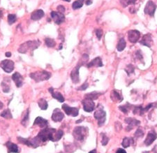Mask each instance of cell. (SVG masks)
<instances>
[{
    "instance_id": "obj_1",
    "label": "cell",
    "mask_w": 157,
    "mask_h": 153,
    "mask_svg": "<svg viewBox=\"0 0 157 153\" xmlns=\"http://www.w3.org/2000/svg\"><path fill=\"white\" fill-rule=\"evenodd\" d=\"M57 130L53 128L45 127L41 130L37 135V137L41 140V142H45L48 140L55 142V134Z\"/></svg>"
},
{
    "instance_id": "obj_2",
    "label": "cell",
    "mask_w": 157,
    "mask_h": 153,
    "mask_svg": "<svg viewBox=\"0 0 157 153\" xmlns=\"http://www.w3.org/2000/svg\"><path fill=\"white\" fill-rule=\"evenodd\" d=\"M88 60H89V56H88L87 54H83V57H82L81 60H80V62L78 63V64H77V66L73 69L72 71H71V80H72L73 83L76 84L77 83H79V81H80V78H79L80 68V67L82 66V65L85 64V63L88 61Z\"/></svg>"
},
{
    "instance_id": "obj_3",
    "label": "cell",
    "mask_w": 157,
    "mask_h": 153,
    "mask_svg": "<svg viewBox=\"0 0 157 153\" xmlns=\"http://www.w3.org/2000/svg\"><path fill=\"white\" fill-rule=\"evenodd\" d=\"M40 42L39 41H27L26 43L22 44L19 48L18 51L21 52V53H26L27 51L29 50H34L35 49L39 47L40 45Z\"/></svg>"
},
{
    "instance_id": "obj_4",
    "label": "cell",
    "mask_w": 157,
    "mask_h": 153,
    "mask_svg": "<svg viewBox=\"0 0 157 153\" xmlns=\"http://www.w3.org/2000/svg\"><path fill=\"white\" fill-rule=\"evenodd\" d=\"M51 76L50 73L45 71H39L36 72L31 73L30 74L31 78L34 80L36 82H40L43 81H47Z\"/></svg>"
},
{
    "instance_id": "obj_5",
    "label": "cell",
    "mask_w": 157,
    "mask_h": 153,
    "mask_svg": "<svg viewBox=\"0 0 157 153\" xmlns=\"http://www.w3.org/2000/svg\"><path fill=\"white\" fill-rule=\"evenodd\" d=\"M88 133V129L85 127H75L73 131V136L77 140H83Z\"/></svg>"
},
{
    "instance_id": "obj_6",
    "label": "cell",
    "mask_w": 157,
    "mask_h": 153,
    "mask_svg": "<svg viewBox=\"0 0 157 153\" xmlns=\"http://www.w3.org/2000/svg\"><path fill=\"white\" fill-rule=\"evenodd\" d=\"M94 117H95L96 119H97L98 125L99 127H101L104 125L106 119V111L101 109L100 104L98 106L97 110L94 113Z\"/></svg>"
},
{
    "instance_id": "obj_7",
    "label": "cell",
    "mask_w": 157,
    "mask_h": 153,
    "mask_svg": "<svg viewBox=\"0 0 157 153\" xmlns=\"http://www.w3.org/2000/svg\"><path fill=\"white\" fill-rule=\"evenodd\" d=\"M0 66L3 70L6 73H10L13 71L14 69V62L9 60H2L0 63Z\"/></svg>"
},
{
    "instance_id": "obj_8",
    "label": "cell",
    "mask_w": 157,
    "mask_h": 153,
    "mask_svg": "<svg viewBox=\"0 0 157 153\" xmlns=\"http://www.w3.org/2000/svg\"><path fill=\"white\" fill-rule=\"evenodd\" d=\"M62 108L67 115H71V116H73V117H76L77 116V115H78V113H79L78 109H77V108H75V107H71V106H68L67 104H63Z\"/></svg>"
},
{
    "instance_id": "obj_9",
    "label": "cell",
    "mask_w": 157,
    "mask_h": 153,
    "mask_svg": "<svg viewBox=\"0 0 157 153\" xmlns=\"http://www.w3.org/2000/svg\"><path fill=\"white\" fill-rule=\"evenodd\" d=\"M83 104V109L86 112L90 113L92 112L95 108V104L94 101L89 99H84V100L82 102Z\"/></svg>"
},
{
    "instance_id": "obj_10",
    "label": "cell",
    "mask_w": 157,
    "mask_h": 153,
    "mask_svg": "<svg viewBox=\"0 0 157 153\" xmlns=\"http://www.w3.org/2000/svg\"><path fill=\"white\" fill-rule=\"evenodd\" d=\"M156 5L152 1H148L145 7H144V13L147 14L150 16H154L156 11Z\"/></svg>"
},
{
    "instance_id": "obj_11",
    "label": "cell",
    "mask_w": 157,
    "mask_h": 153,
    "mask_svg": "<svg viewBox=\"0 0 157 153\" xmlns=\"http://www.w3.org/2000/svg\"><path fill=\"white\" fill-rule=\"evenodd\" d=\"M50 15H51V18H52V20H54V22L56 24L60 25L64 22L65 16L62 13H60L59 11H52Z\"/></svg>"
},
{
    "instance_id": "obj_12",
    "label": "cell",
    "mask_w": 157,
    "mask_h": 153,
    "mask_svg": "<svg viewBox=\"0 0 157 153\" xmlns=\"http://www.w3.org/2000/svg\"><path fill=\"white\" fill-rule=\"evenodd\" d=\"M140 38V33L138 30H130L128 32V39L132 43H135Z\"/></svg>"
},
{
    "instance_id": "obj_13",
    "label": "cell",
    "mask_w": 157,
    "mask_h": 153,
    "mask_svg": "<svg viewBox=\"0 0 157 153\" xmlns=\"http://www.w3.org/2000/svg\"><path fill=\"white\" fill-rule=\"evenodd\" d=\"M125 122L129 125L126 128V131H131V130L133 129L134 127L138 126L140 124V122L139 120H137L136 119L132 118V117H128V118H126Z\"/></svg>"
},
{
    "instance_id": "obj_14",
    "label": "cell",
    "mask_w": 157,
    "mask_h": 153,
    "mask_svg": "<svg viewBox=\"0 0 157 153\" xmlns=\"http://www.w3.org/2000/svg\"><path fill=\"white\" fill-rule=\"evenodd\" d=\"M157 138V134L154 130L150 131L147 136L146 139L144 140V144L146 146H150Z\"/></svg>"
},
{
    "instance_id": "obj_15",
    "label": "cell",
    "mask_w": 157,
    "mask_h": 153,
    "mask_svg": "<svg viewBox=\"0 0 157 153\" xmlns=\"http://www.w3.org/2000/svg\"><path fill=\"white\" fill-rule=\"evenodd\" d=\"M64 115L59 108L54 109L52 115V119L54 122H61L64 119Z\"/></svg>"
},
{
    "instance_id": "obj_16",
    "label": "cell",
    "mask_w": 157,
    "mask_h": 153,
    "mask_svg": "<svg viewBox=\"0 0 157 153\" xmlns=\"http://www.w3.org/2000/svg\"><path fill=\"white\" fill-rule=\"evenodd\" d=\"M140 43H141L142 45L143 46H147V47L150 48L152 43V35H151L150 34H147L144 35L142 40L140 41Z\"/></svg>"
},
{
    "instance_id": "obj_17",
    "label": "cell",
    "mask_w": 157,
    "mask_h": 153,
    "mask_svg": "<svg viewBox=\"0 0 157 153\" xmlns=\"http://www.w3.org/2000/svg\"><path fill=\"white\" fill-rule=\"evenodd\" d=\"M12 80L14 81V83H16V85L18 87H20L23 84V78L22 76L20 73L16 72L13 74L12 75Z\"/></svg>"
},
{
    "instance_id": "obj_18",
    "label": "cell",
    "mask_w": 157,
    "mask_h": 153,
    "mask_svg": "<svg viewBox=\"0 0 157 153\" xmlns=\"http://www.w3.org/2000/svg\"><path fill=\"white\" fill-rule=\"evenodd\" d=\"M44 11L41 9H38L36 10H34L31 15V20L36 21L41 19L44 16Z\"/></svg>"
},
{
    "instance_id": "obj_19",
    "label": "cell",
    "mask_w": 157,
    "mask_h": 153,
    "mask_svg": "<svg viewBox=\"0 0 157 153\" xmlns=\"http://www.w3.org/2000/svg\"><path fill=\"white\" fill-rule=\"evenodd\" d=\"M33 125H38L39 127H41V128H45V127H47L48 122L47 119H43V117H37L35 119L34 122H33Z\"/></svg>"
},
{
    "instance_id": "obj_20",
    "label": "cell",
    "mask_w": 157,
    "mask_h": 153,
    "mask_svg": "<svg viewBox=\"0 0 157 153\" xmlns=\"http://www.w3.org/2000/svg\"><path fill=\"white\" fill-rule=\"evenodd\" d=\"M6 146L8 148V153H18L20 151L18 146L13 143L8 141L6 143Z\"/></svg>"
},
{
    "instance_id": "obj_21",
    "label": "cell",
    "mask_w": 157,
    "mask_h": 153,
    "mask_svg": "<svg viewBox=\"0 0 157 153\" xmlns=\"http://www.w3.org/2000/svg\"><path fill=\"white\" fill-rule=\"evenodd\" d=\"M49 92H50V94H52V97H53L54 99L58 100L59 102L61 103L64 102V96H62V94L58 92H54V90L52 87L49 88Z\"/></svg>"
},
{
    "instance_id": "obj_22",
    "label": "cell",
    "mask_w": 157,
    "mask_h": 153,
    "mask_svg": "<svg viewBox=\"0 0 157 153\" xmlns=\"http://www.w3.org/2000/svg\"><path fill=\"white\" fill-rule=\"evenodd\" d=\"M110 97L113 102L117 103L122 102L123 100V97L122 96H121V94H119V92H117V90H112V91L111 92Z\"/></svg>"
},
{
    "instance_id": "obj_23",
    "label": "cell",
    "mask_w": 157,
    "mask_h": 153,
    "mask_svg": "<svg viewBox=\"0 0 157 153\" xmlns=\"http://www.w3.org/2000/svg\"><path fill=\"white\" fill-rule=\"evenodd\" d=\"M87 66L89 67H89H93V66H96V67L103 66V63H102L101 59H100L99 57L94 58V60H92L91 62H90L89 64H87Z\"/></svg>"
},
{
    "instance_id": "obj_24",
    "label": "cell",
    "mask_w": 157,
    "mask_h": 153,
    "mask_svg": "<svg viewBox=\"0 0 157 153\" xmlns=\"http://www.w3.org/2000/svg\"><path fill=\"white\" fill-rule=\"evenodd\" d=\"M126 46V43L124 39V38H121V39H119L118 43H117V50H118L119 52L123 51V50L125 49Z\"/></svg>"
},
{
    "instance_id": "obj_25",
    "label": "cell",
    "mask_w": 157,
    "mask_h": 153,
    "mask_svg": "<svg viewBox=\"0 0 157 153\" xmlns=\"http://www.w3.org/2000/svg\"><path fill=\"white\" fill-rule=\"evenodd\" d=\"M100 93L98 92H92V93H87L85 95V99H89L95 100L98 98V96L100 95Z\"/></svg>"
},
{
    "instance_id": "obj_26",
    "label": "cell",
    "mask_w": 157,
    "mask_h": 153,
    "mask_svg": "<svg viewBox=\"0 0 157 153\" xmlns=\"http://www.w3.org/2000/svg\"><path fill=\"white\" fill-rule=\"evenodd\" d=\"M38 104H39V106L40 107V108H41V110H45L48 108V103L45 99H39V102H38Z\"/></svg>"
},
{
    "instance_id": "obj_27",
    "label": "cell",
    "mask_w": 157,
    "mask_h": 153,
    "mask_svg": "<svg viewBox=\"0 0 157 153\" xmlns=\"http://www.w3.org/2000/svg\"><path fill=\"white\" fill-rule=\"evenodd\" d=\"M131 143H133V138L126 137V138H124V140H123V141H122V146L124 148H128V147H129L130 146H131Z\"/></svg>"
},
{
    "instance_id": "obj_28",
    "label": "cell",
    "mask_w": 157,
    "mask_h": 153,
    "mask_svg": "<svg viewBox=\"0 0 157 153\" xmlns=\"http://www.w3.org/2000/svg\"><path fill=\"white\" fill-rule=\"evenodd\" d=\"M84 1H85V0H76V1H75L72 5L73 9L76 10L77 8H81L83 6Z\"/></svg>"
},
{
    "instance_id": "obj_29",
    "label": "cell",
    "mask_w": 157,
    "mask_h": 153,
    "mask_svg": "<svg viewBox=\"0 0 157 153\" xmlns=\"http://www.w3.org/2000/svg\"><path fill=\"white\" fill-rule=\"evenodd\" d=\"M45 43L46 44V46L49 48H53L56 45V43L55 41H54V40L52 39H50V38H45Z\"/></svg>"
},
{
    "instance_id": "obj_30",
    "label": "cell",
    "mask_w": 157,
    "mask_h": 153,
    "mask_svg": "<svg viewBox=\"0 0 157 153\" xmlns=\"http://www.w3.org/2000/svg\"><path fill=\"white\" fill-rule=\"evenodd\" d=\"M1 116L6 119H11L13 117L12 114H11V113H10V110H9V109L4 110L3 112L1 113Z\"/></svg>"
},
{
    "instance_id": "obj_31",
    "label": "cell",
    "mask_w": 157,
    "mask_h": 153,
    "mask_svg": "<svg viewBox=\"0 0 157 153\" xmlns=\"http://www.w3.org/2000/svg\"><path fill=\"white\" fill-rule=\"evenodd\" d=\"M132 107V105L131 104H126V105H124V106H119V109L122 111V112L124 113H127L128 112H129V110H130V109Z\"/></svg>"
},
{
    "instance_id": "obj_32",
    "label": "cell",
    "mask_w": 157,
    "mask_h": 153,
    "mask_svg": "<svg viewBox=\"0 0 157 153\" xmlns=\"http://www.w3.org/2000/svg\"><path fill=\"white\" fill-rule=\"evenodd\" d=\"M29 110H27V112L25 113V115L23 117V119H22V125L25 127H26L27 122H29Z\"/></svg>"
},
{
    "instance_id": "obj_33",
    "label": "cell",
    "mask_w": 157,
    "mask_h": 153,
    "mask_svg": "<svg viewBox=\"0 0 157 153\" xmlns=\"http://www.w3.org/2000/svg\"><path fill=\"white\" fill-rule=\"evenodd\" d=\"M16 16L14 14H9L8 16V22L9 25H12L16 22Z\"/></svg>"
},
{
    "instance_id": "obj_34",
    "label": "cell",
    "mask_w": 157,
    "mask_h": 153,
    "mask_svg": "<svg viewBox=\"0 0 157 153\" xmlns=\"http://www.w3.org/2000/svg\"><path fill=\"white\" fill-rule=\"evenodd\" d=\"M125 71H126V72L127 73V74L129 75L130 74H131V73H133L134 72V71H135V68H134V66L132 64H129V65H128V66H126V68L125 69Z\"/></svg>"
},
{
    "instance_id": "obj_35",
    "label": "cell",
    "mask_w": 157,
    "mask_h": 153,
    "mask_svg": "<svg viewBox=\"0 0 157 153\" xmlns=\"http://www.w3.org/2000/svg\"><path fill=\"white\" fill-rule=\"evenodd\" d=\"M135 2V0H121V3L124 7H126L129 4H134Z\"/></svg>"
},
{
    "instance_id": "obj_36",
    "label": "cell",
    "mask_w": 157,
    "mask_h": 153,
    "mask_svg": "<svg viewBox=\"0 0 157 153\" xmlns=\"http://www.w3.org/2000/svg\"><path fill=\"white\" fill-rule=\"evenodd\" d=\"M143 136H144L143 131H142V129H138L136 130L135 133L134 134V136H135V138H142Z\"/></svg>"
},
{
    "instance_id": "obj_37",
    "label": "cell",
    "mask_w": 157,
    "mask_h": 153,
    "mask_svg": "<svg viewBox=\"0 0 157 153\" xmlns=\"http://www.w3.org/2000/svg\"><path fill=\"white\" fill-rule=\"evenodd\" d=\"M108 140H109V138H108V136H107L106 135V134H102V140H101V143H102V145H103V146H106V145L108 144Z\"/></svg>"
},
{
    "instance_id": "obj_38",
    "label": "cell",
    "mask_w": 157,
    "mask_h": 153,
    "mask_svg": "<svg viewBox=\"0 0 157 153\" xmlns=\"http://www.w3.org/2000/svg\"><path fill=\"white\" fill-rule=\"evenodd\" d=\"M1 86H2V89H3V91L4 92H9L10 87H9V85H7V83H6L5 82H3V83H1Z\"/></svg>"
},
{
    "instance_id": "obj_39",
    "label": "cell",
    "mask_w": 157,
    "mask_h": 153,
    "mask_svg": "<svg viewBox=\"0 0 157 153\" xmlns=\"http://www.w3.org/2000/svg\"><path fill=\"white\" fill-rule=\"evenodd\" d=\"M96 37H97L98 39L100 40V38H101V37H102V35H103L102 29H96Z\"/></svg>"
},
{
    "instance_id": "obj_40",
    "label": "cell",
    "mask_w": 157,
    "mask_h": 153,
    "mask_svg": "<svg viewBox=\"0 0 157 153\" xmlns=\"http://www.w3.org/2000/svg\"><path fill=\"white\" fill-rule=\"evenodd\" d=\"M135 57H137L138 60H139L140 61L142 60V59H143V57H142V52H141V51H140V50H138V51H136Z\"/></svg>"
},
{
    "instance_id": "obj_41",
    "label": "cell",
    "mask_w": 157,
    "mask_h": 153,
    "mask_svg": "<svg viewBox=\"0 0 157 153\" xmlns=\"http://www.w3.org/2000/svg\"><path fill=\"white\" fill-rule=\"evenodd\" d=\"M88 86H89V84H88L87 83H83V85L80 86V87H79L77 90H85L88 87Z\"/></svg>"
},
{
    "instance_id": "obj_42",
    "label": "cell",
    "mask_w": 157,
    "mask_h": 153,
    "mask_svg": "<svg viewBox=\"0 0 157 153\" xmlns=\"http://www.w3.org/2000/svg\"><path fill=\"white\" fill-rule=\"evenodd\" d=\"M57 10H58L59 12L62 13L65 11V8L63 6H59L57 7Z\"/></svg>"
},
{
    "instance_id": "obj_43",
    "label": "cell",
    "mask_w": 157,
    "mask_h": 153,
    "mask_svg": "<svg viewBox=\"0 0 157 153\" xmlns=\"http://www.w3.org/2000/svg\"><path fill=\"white\" fill-rule=\"evenodd\" d=\"M116 153H126L125 150H124V149H121V148H119L117 149V150L116 151Z\"/></svg>"
},
{
    "instance_id": "obj_44",
    "label": "cell",
    "mask_w": 157,
    "mask_h": 153,
    "mask_svg": "<svg viewBox=\"0 0 157 153\" xmlns=\"http://www.w3.org/2000/svg\"><path fill=\"white\" fill-rule=\"evenodd\" d=\"M6 56L8 57H9L11 56V53H10V52H6Z\"/></svg>"
},
{
    "instance_id": "obj_45",
    "label": "cell",
    "mask_w": 157,
    "mask_h": 153,
    "mask_svg": "<svg viewBox=\"0 0 157 153\" xmlns=\"http://www.w3.org/2000/svg\"><path fill=\"white\" fill-rule=\"evenodd\" d=\"M3 106H4V104H3V103L1 102V101H0V110H1V109L3 108Z\"/></svg>"
},
{
    "instance_id": "obj_46",
    "label": "cell",
    "mask_w": 157,
    "mask_h": 153,
    "mask_svg": "<svg viewBox=\"0 0 157 153\" xmlns=\"http://www.w3.org/2000/svg\"><path fill=\"white\" fill-rule=\"evenodd\" d=\"M89 153H96V149H94V150L90 151Z\"/></svg>"
},
{
    "instance_id": "obj_47",
    "label": "cell",
    "mask_w": 157,
    "mask_h": 153,
    "mask_svg": "<svg viewBox=\"0 0 157 153\" xmlns=\"http://www.w3.org/2000/svg\"><path fill=\"white\" fill-rule=\"evenodd\" d=\"M90 4H92V1H89V0H88V1H87V2H86V4H87V5H89Z\"/></svg>"
},
{
    "instance_id": "obj_48",
    "label": "cell",
    "mask_w": 157,
    "mask_h": 153,
    "mask_svg": "<svg viewBox=\"0 0 157 153\" xmlns=\"http://www.w3.org/2000/svg\"><path fill=\"white\" fill-rule=\"evenodd\" d=\"M63 1H68V2H69V1H71V0H63Z\"/></svg>"
},
{
    "instance_id": "obj_49",
    "label": "cell",
    "mask_w": 157,
    "mask_h": 153,
    "mask_svg": "<svg viewBox=\"0 0 157 153\" xmlns=\"http://www.w3.org/2000/svg\"><path fill=\"white\" fill-rule=\"evenodd\" d=\"M1 15H2V13H1V10H0V16H1Z\"/></svg>"
}]
</instances>
